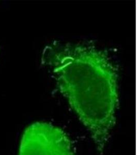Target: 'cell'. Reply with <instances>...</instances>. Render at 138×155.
Segmentation results:
<instances>
[{"label": "cell", "mask_w": 138, "mask_h": 155, "mask_svg": "<svg viewBox=\"0 0 138 155\" xmlns=\"http://www.w3.org/2000/svg\"><path fill=\"white\" fill-rule=\"evenodd\" d=\"M54 61L61 92L103 152L118 102L113 68L100 52L81 47L60 51Z\"/></svg>", "instance_id": "cell-1"}, {"label": "cell", "mask_w": 138, "mask_h": 155, "mask_svg": "<svg viewBox=\"0 0 138 155\" xmlns=\"http://www.w3.org/2000/svg\"><path fill=\"white\" fill-rule=\"evenodd\" d=\"M19 155H74V152L70 138L62 129L36 122L25 130Z\"/></svg>", "instance_id": "cell-2"}]
</instances>
